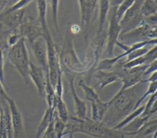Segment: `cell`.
I'll return each mask as SVG.
<instances>
[{
    "label": "cell",
    "mask_w": 157,
    "mask_h": 138,
    "mask_svg": "<svg viewBox=\"0 0 157 138\" xmlns=\"http://www.w3.org/2000/svg\"><path fill=\"white\" fill-rule=\"evenodd\" d=\"M6 102L8 104L10 113L13 138H26L23 116L15 100L10 97Z\"/></svg>",
    "instance_id": "ba28073f"
},
{
    "label": "cell",
    "mask_w": 157,
    "mask_h": 138,
    "mask_svg": "<svg viewBox=\"0 0 157 138\" xmlns=\"http://www.w3.org/2000/svg\"><path fill=\"white\" fill-rule=\"evenodd\" d=\"M50 4L53 21V25L56 32L59 33V31L58 26V9L59 5V0H50Z\"/></svg>",
    "instance_id": "83f0119b"
},
{
    "label": "cell",
    "mask_w": 157,
    "mask_h": 138,
    "mask_svg": "<svg viewBox=\"0 0 157 138\" xmlns=\"http://www.w3.org/2000/svg\"><path fill=\"white\" fill-rule=\"evenodd\" d=\"M61 138H74V134H69L67 135H65L62 136Z\"/></svg>",
    "instance_id": "60d3db41"
},
{
    "label": "cell",
    "mask_w": 157,
    "mask_h": 138,
    "mask_svg": "<svg viewBox=\"0 0 157 138\" xmlns=\"http://www.w3.org/2000/svg\"><path fill=\"white\" fill-rule=\"evenodd\" d=\"M143 0H136L134 4L123 15L120 20L121 26L120 35L138 26L143 21L144 17L140 7Z\"/></svg>",
    "instance_id": "8992f818"
},
{
    "label": "cell",
    "mask_w": 157,
    "mask_h": 138,
    "mask_svg": "<svg viewBox=\"0 0 157 138\" xmlns=\"http://www.w3.org/2000/svg\"><path fill=\"white\" fill-rule=\"evenodd\" d=\"M0 138H1V137H0Z\"/></svg>",
    "instance_id": "bcb514c9"
},
{
    "label": "cell",
    "mask_w": 157,
    "mask_h": 138,
    "mask_svg": "<svg viewBox=\"0 0 157 138\" xmlns=\"http://www.w3.org/2000/svg\"><path fill=\"white\" fill-rule=\"evenodd\" d=\"M1 104L0 102V118H1Z\"/></svg>",
    "instance_id": "ee69618b"
},
{
    "label": "cell",
    "mask_w": 157,
    "mask_h": 138,
    "mask_svg": "<svg viewBox=\"0 0 157 138\" xmlns=\"http://www.w3.org/2000/svg\"><path fill=\"white\" fill-rule=\"evenodd\" d=\"M156 90H157V82L148 83V86L147 87L146 90L144 91V93H142V94L141 95V96L139 99L138 101L137 102V103L136 104V106H135V109H136L137 107L140 106L141 103L147 97H148L150 95L154 94L155 93H156Z\"/></svg>",
    "instance_id": "4316f807"
},
{
    "label": "cell",
    "mask_w": 157,
    "mask_h": 138,
    "mask_svg": "<svg viewBox=\"0 0 157 138\" xmlns=\"http://www.w3.org/2000/svg\"><path fill=\"white\" fill-rule=\"evenodd\" d=\"M54 107L58 117L64 122L66 123L69 120L71 115L68 111L67 105L63 98L58 97L56 95Z\"/></svg>",
    "instance_id": "44dd1931"
},
{
    "label": "cell",
    "mask_w": 157,
    "mask_h": 138,
    "mask_svg": "<svg viewBox=\"0 0 157 138\" xmlns=\"http://www.w3.org/2000/svg\"><path fill=\"white\" fill-rule=\"evenodd\" d=\"M93 76L97 80V83L93 87L95 88L99 86V91H101L107 85L120 82V77L113 71L95 70L93 71Z\"/></svg>",
    "instance_id": "5bb4252c"
},
{
    "label": "cell",
    "mask_w": 157,
    "mask_h": 138,
    "mask_svg": "<svg viewBox=\"0 0 157 138\" xmlns=\"http://www.w3.org/2000/svg\"><path fill=\"white\" fill-rule=\"evenodd\" d=\"M18 33L31 45L37 39L44 37L43 30L37 21L26 20L17 29Z\"/></svg>",
    "instance_id": "30bf717a"
},
{
    "label": "cell",
    "mask_w": 157,
    "mask_h": 138,
    "mask_svg": "<svg viewBox=\"0 0 157 138\" xmlns=\"http://www.w3.org/2000/svg\"><path fill=\"white\" fill-rule=\"evenodd\" d=\"M145 84L140 82L131 88L119 90L109 100L110 104L102 123L113 127L135 109L137 102L144 93Z\"/></svg>",
    "instance_id": "6da1fadb"
},
{
    "label": "cell",
    "mask_w": 157,
    "mask_h": 138,
    "mask_svg": "<svg viewBox=\"0 0 157 138\" xmlns=\"http://www.w3.org/2000/svg\"><path fill=\"white\" fill-rule=\"evenodd\" d=\"M4 50L0 49V80L2 84L5 85V79H4Z\"/></svg>",
    "instance_id": "d590c367"
},
{
    "label": "cell",
    "mask_w": 157,
    "mask_h": 138,
    "mask_svg": "<svg viewBox=\"0 0 157 138\" xmlns=\"http://www.w3.org/2000/svg\"><path fill=\"white\" fill-rule=\"evenodd\" d=\"M136 0H123L121 4L116 9L117 17L120 21L124 13L132 7Z\"/></svg>",
    "instance_id": "f546056e"
},
{
    "label": "cell",
    "mask_w": 157,
    "mask_h": 138,
    "mask_svg": "<svg viewBox=\"0 0 157 138\" xmlns=\"http://www.w3.org/2000/svg\"><path fill=\"white\" fill-rule=\"evenodd\" d=\"M155 71H157V60H155L147 65V67L144 73V79Z\"/></svg>",
    "instance_id": "e575fe53"
},
{
    "label": "cell",
    "mask_w": 157,
    "mask_h": 138,
    "mask_svg": "<svg viewBox=\"0 0 157 138\" xmlns=\"http://www.w3.org/2000/svg\"><path fill=\"white\" fill-rule=\"evenodd\" d=\"M78 85L83 90L86 100L90 103L98 102L101 100L99 94L96 91L93 86H90L83 80L80 79L78 82Z\"/></svg>",
    "instance_id": "7402d4cb"
},
{
    "label": "cell",
    "mask_w": 157,
    "mask_h": 138,
    "mask_svg": "<svg viewBox=\"0 0 157 138\" xmlns=\"http://www.w3.org/2000/svg\"><path fill=\"white\" fill-rule=\"evenodd\" d=\"M0 98L3 99L4 101H7L10 98V96L7 94L4 88V85L2 84L1 80H0Z\"/></svg>",
    "instance_id": "f35d334b"
},
{
    "label": "cell",
    "mask_w": 157,
    "mask_h": 138,
    "mask_svg": "<svg viewBox=\"0 0 157 138\" xmlns=\"http://www.w3.org/2000/svg\"><path fill=\"white\" fill-rule=\"evenodd\" d=\"M28 76L34 83L39 96L45 99L47 76L43 69L37 64L30 61Z\"/></svg>",
    "instance_id": "8fae6325"
},
{
    "label": "cell",
    "mask_w": 157,
    "mask_h": 138,
    "mask_svg": "<svg viewBox=\"0 0 157 138\" xmlns=\"http://www.w3.org/2000/svg\"><path fill=\"white\" fill-rule=\"evenodd\" d=\"M148 78H145L142 82L145 83H148L150 82H157V71H155L149 75Z\"/></svg>",
    "instance_id": "74e56055"
},
{
    "label": "cell",
    "mask_w": 157,
    "mask_h": 138,
    "mask_svg": "<svg viewBox=\"0 0 157 138\" xmlns=\"http://www.w3.org/2000/svg\"><path fill=\"white\" fill-rule=\"evenodd\" d=\"M150 118V117L148 116L140 115L124 126L121 130L128 132H136Z\"/></svg>",
    "instance_id": "d4e9b609"
},
{
    "label": "cell",
    "mask_w": 157,
    "mask_h": 138,
    "mask_svg": "<svg viewBox=\"0 0 157 138\" xmlns=\"http://www.w3.org/2000/svg\"><path fill=\"white\" fill-rule=\"evenodd\" d=\"M37 17L36 21L42 28L45 39H53L50 32L47 21V0H37Z\"/></svg>",
    "instance_id": "2e32d148"
},
{
    "label": "cell",
    "mask_w": 157,
    "mask_h": 138,
    "mask_svg": "<svg viewBox=\"0 0 157 138\" xmlns=\"http://www.w3.org/2000/svg\"><path fill=\"white\" fill-rule=\"evenodd\" d=\"M31 47L37 65L43 69L46 75H48L47 47L44 37L37 39L31 45Z\"/></svg>",
    "instance_id": "7c38bea8"
},
{
    "label": "cell",
    "mask_w": 157,
    "mask_h": 138,
    "mask_svg": "<svg viewBox=\"0 0 157 138\" xmlns=\"http://www.w3.org/2000/svg\"><path fill=\"white\" fill-rule=\"evenodd\" d=\"M17 1V0H12V5L13 3H15Z\"/></svg>",
    "instance_id": "7bdbcfd3"
},
{
    "label": "cell",
    "mask_w": 157,
    "mask_h": 138,
    "mask_svg": "<svg viewBox=\"0 0 157 138\" xmlns=\"http://www.w3.org/2000/svg\"><path fill=\"white\" fill-rule=\"evenodd\" d=\"M144 110V104L139 106L136 109H134L131 112L128 114L124 118H123L119 123H118L113 128L117 129H121L124 126L128 125L129 123L132 121L137 117L140 116Z\"/></svg>",
    "instance_id": "603a6c76"
},
{
    "label": "cell",
    "mask_w": 157,
    "mask_h": 138,
    "mask_svg": "<svg viewBox=\"0 0 157 138\" xmlns=\"http://www.w3.org/2000/svg\"><path fill=\"white\" fill-rule=\"evenodd\" d=\"M80 13L81 25L87 26L91 21L98 0H77Z\"/></svg>",
    "instance_id": "9a60e30c"
},
{
    "label": "cell",
    "mask_w": 157,
    "mask_h": 138,
    "mask_svg": "<svg viewBox=\"0 0 157 138\" xmlns=\"http://www.w3.org/2000/svg\"><path fill=\"white\" fill-rule=\"evenodd\" d=\"M59 59L61 67L65 68L74 73L84 71L86 66L80 60L74 47L73 40L69 33H66L62 44L61 51L59 53Z\"/></svg>",
    "instance_id": "277c9868"
},
{
    "label": "cell",
    "mask_w": 157,
    "mask_h": 138,
    "mask_svg": "<svg viewBox=\"0 0 157 138\" xmlns=\"http://www.w3.org/2000/svg\"><path fill=\"white\" fill-rule=\"evenodd\" d=\"M157 131V120L156 118L147 120L136 132V137L143 138L152 136Z\"/></svg>",
    "instance_id": "d6986e66"
},
{
    "label": "cell",
    "mask_w": 157,
    "mask_h": 138,
    "mask_svg": "<svg viewBox=\"0 0 157 138\" xmlns=\"http://www.w3.org/2000/svg\"><path fill=\"white\" fill-rule=\"evenodd\" d=\"M69 88L71 90V93L72 96L74 105V117H77L80 120H85L88 118L87 116V107L86 101L81 99L77 93L74 80L75 77L73 75H70L68 77Z\"/></svg>",
    "instance_id": "4fadbf2b"
},
{
    "label": "cell",
    "mask_w": 157,
    "mask_h": 138,
    "mask_svg": "<svg viewBox=\"0 0 157 138\" xmlns=\"http://www.w3.org/2000/svg\"><path fill=\"white\" fill-rule=\"evenodd\" d=\"M156 100H157L156 93H155L154 94L150 95L147 103L144 104V110L140 115L148 116L151 118L152 115H155L157 110Z\"/></svg>",
    "instance_id": "484cf974"
},
{
    "label": "cell",
    "mask_w": 157,
    "mask_h": 138,
    "mask_svg": "<svg viewBox=\"0 0 157 138\" xmlns=\"http://www.w3.org/2000/svg\"><path fill=\"white\" fill-rule=\"evenodd\" d=\"M25 8L13 12H0V25L3 28L9 32L16 30L25 20Z\"/></svg>",
    "instance_id": "9c48e42d"
},
{
    "label": "cell",
    "mask_w": 157,
    "mask_h": 138,
    "mask_svg": "<svg viewBox=\"0 0 157 138\" xmlns=\"http://www.w3.org/2000/svg\"><path fill=\"white\" fill-rule=\"evenodd\" d=\"M10 32L5 30L2 26L0 25V49L1 50H7L9 48L7 43V39L9 34Z\"/></svg>",
    "instance_id": "836d02e7"
},
{
    "label": "cell",
    "mask_w": 157,
    "mask_h": 138,
    "mask_svg": "<svg viewBox=\"0 0 157 138\" xmlns=\"http://www.w3.org/2000/svg\"><path fill=\"white\" fill-rule=\"evenodd\" d=\"M110 104V102L109 100L102 101L101 99L98 102L91 103V119L96 122H102Z\"/></svg>",
    "instance_id": "e0dca14e"
},
{
    "label": "cell",
    "mask_w": 157,
    "mask_h": 138,
    "mask_svg": "<svg viewBox=\"0 0 157 138\" xmlns=\"http://www.w3.org/2000/svg\"><path fill=\"white\" fill-rule=\"evenodd\" d=\"M66 123H64L57 115L56 111L53 118V131L58 138H61L63 136V133L65 129Z\"/></svg>",
    "instance_id": "f1b7e54d"
},
{
    "label": "cell",
    "mask_w": 157,
    "mask_h": 138,
    "mask_svg": "<svg viewBox=\"0 0 157 138\" xmlns=\"http://www.w3.org/2000/svg\"><path fill=\"white\" fill-rule=\"evenodd\" d=\"M146 64L148 65L155 60H157V45H154L149 48L144 55Z\"/></svg>",
    "instance_id": "d6a6232c"
},
{
    "label": "cell",
    "mask_w": 157,
    "mask_h": 138,
    "mask_svg": "<svg viewBox=\"0 0 157 138\" xmlns=\"http://www.w3.org/2000/svg\"><path fill=\"white\" fill-rule=\"evenodd\" d=\"M148 48L147 47V46H145V47H141L139 48H137V49L132 51L126 56V59L124 61H123V63H127L132 59H134L135 58H137L138 57L143 56L145 54V53L148 51Z\"/></svg>",
    "instance_id": "1f68e13d"
},
{
    "label": "cell",
    "mask_w": 157,
    "mask_h": 138,
    "mask_svg": "<svg viewBox=\"0 0 157 138\" xmlns=\"http://www.w3.org/2000/svg\"><path fill=\"white\" fill-rule=\"evenodd\" d=\"M116 8H112V13L109 18L107 45L104 54L107 58L113 56L114 48L116 43L118 42L121 33V26L116 14Z\"/></svg>",
    "instance_id": "52a82bcc"
},
{
    "label": "cell",
    "mask_w": 157,
    "mask_h": 138,
    "mask_svg": "<svg viewBox=\"0 0 157 138\" xmlns=\"http://www.w3.org/2000/svg\"><path fill=\"white\" fill-rule=\"evenodd\" d=\"M44 138H58L53 131V120L44 133Z\"/></svg>",
    "instance_id": "8d00e7d4"
},
{
    "label": "cell",
    "mask_w": 157,
    "mask_h": 138,
    "mask_svg": "<svg viewBox=\"0 0 157 138\" xmlns=\"http://www.w3.org/2000/svg\"><path fill=\"white\" fill-rule=\"evenodd\" d=\"M157 137V131L155 132L151 137V138H156Z\"/></svg>",
    "instance_id": "b9f144b4"
},
{
    "label": "cell",
    "mask_w": 157,
    "mask_h": 138,
    "mask_svg": "<svg viewBox=\"0 0 157 138\" xmlns=\"http://www.w3.org/2000/svg\"><path fill=\"white\" fill-rule=\"evenodd\" d=\"M7 50V57L9 63L23 78L25 83L28 85L29 82L28 72L31 60L26 45V40L21 37Z\"/></svg>",
    "instance_id": "3957f363"
},
{
    "label": "cell",
    "mask_w": 157,
    "mask_h": 138,
    "mask_svg": "<svg viewBox=\"0 0 157 138\" xmlns=\"http://www.w3.org/2000/svg\"><path fill=\"white\" fill-rule=\"evenodd\" d=\"M40 138H44V135H43Z\"/></svg>",
    "instance_id": "f6af8a7d"
},
{
    "label": "cell",
    "mask_w": 157,
    "mask_h": 138,
    "mask_svg": "<svg viewBox=\"0 0 157 138\" xmlns=\"http://www.w3.org/2000/svg\"><path fill=\"white\" fill-rule=\"evenodd\" d=\"M123 0H109L110 7L111 8H117Z\"/></svg>",
    "instance_id": "ab89813d"
},
{
    "label": "cell",
    "mask_w": 157,
    "mask_h": 138,
    "mask_svg": "<svg viewBox=\"0 0 157 138\" xmlns=\"http://www.w3.org/2000/svg\"><path fill=\"white\" fill-rule=\"evenodd\" d=\"M140 10L144 17H148L156 15L157 12V1L143 0Z\"/></svg>",
    "instance_id": "cb8c5ba5"
},
{
    "label": "cell",
    "mask_w": 157,
    "mask_h": 138,
    "mask_svg": "<svg viewBox=\"0 0 157 138\" xmlns=\"http://www.w3.org/2000/svg\"><path fill=\"white\" fill-rule=\"evenodd\" d=\"M156 26L147 23L145 18L141 23L135 28L120 36L121 42H128L133 44L153 39H157Z\"/></svg>",
    "instance_id": "5b68a950"
},
{
    "label": "cell",
    "mask_w": 157,
    "mask_h": 138,
    "mask_svg": "<svg viewBox=\"0 0 157 138\" xmlns=\"http://www.w3.org/2000/svg\"><path fill=\"white\" fill-rule=\"evenodd\" d=\"M55 109L53 107H47L45 110L41 120L37 128L34 138H40L49 126L54 118Z\"/></svg>",
    "instance_id": "ac0fdd59"
},
{
    "label": "cell",
    "mask_w": 157,
    "mask_h": 138,
    "mask_svg": "<svg viewBox=\"0 0 157 138\" xmlns=\"http://www.w3.org/2000/svg\"><path fill=\"white\" fill-rule=\"evenodd\" d=\"M81 133L93 138H137L136 132H128L108 126L102 122H96L91 118L80 120L71 115L66 123L63 136Z\"/></svg>",
    "instance_id": "7a4b0ae2"
},
{
    "label": "cell",
    "mask_w": 157,
    "mask_h": 138,
    "mask_svg": "<svg viewBox=\"0 0 157 138\" xmlns=\"http://www.w3.org/2000/svg\"><path fill=\"white\" fill-rule=\"evenodd\" d=\"M33 0H17L12 5L7 7L3 10L5 12H13L26 8Z\"/></svg>",
    "instance_id": "4dcf8cb0"
},
{
    "label": "cell",
    "mask_w": 157,
    "mask_h": 138,
    "mask_svg": "<svg viewBox=\"0 0 157 138\" xmlns=\"http://www.w3.org/2000/svg\"><path fill=\"white\" fill-rule=\"evenodd\" d=\"M99 1V24L98 33L100 34L102 30L104 24L106 21L108 13L110 7L109 0H98Z\"/></svg>",
    "instance_id": "ffe728a7"
}]
</instances>
